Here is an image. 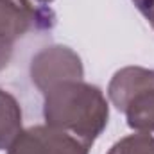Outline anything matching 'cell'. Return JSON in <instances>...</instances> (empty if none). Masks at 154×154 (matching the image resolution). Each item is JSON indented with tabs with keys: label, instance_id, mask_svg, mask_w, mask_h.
Masks as SVG:
<instances>
[{
	"label": "cell",
	"instance_id": "cell-1",
	"mask_svg": "<svg viewBox=\"0 0 154 154\" xmlns=\"http://www.w3.org/2000/svg\"><path fill=\"white\" fill-rule=\"evenodd\" d=\"M43 95V118L47 125L70 133L93 145L108 125L109 108L100 88L84 75L57 79L39 90Z\"/></svg>",
	"mask_w": 154,
	"mask_h": 154
},
{
	"label": "cell",
	"instance_id": "cell-9",
	"mask_svg": "<svg viewBox=\"0 0 154 154\" xmlns=\"http://www.w3.org/2000/svg\"><path fill=\"white\" fill-rule=\"evenodd\" d=\"M38 2H43V4H50L52 0H38Z\"/></svg>",
	"mask_w": 154,
	"mask_h": 154
},
{
	"label": "cell",
	"instance_id": "cell-6",
	"mask_svg": "<svg viewBox=\"0 0 154 154\" xmlns=\"http://www.w3.org/2000/svg\"><path fill=\"white\" fill-rule=\"evenodd\" d=\"M22 131V108L18 100L0 88V151H7Z\"/></svg>",
	"mask_w": 154,
	"mask_h": 154
},
{
	"label": "cell",
	"instance_id": "cell-7",
	"mask_svg": "<svg viewBox=\"0 0 154 154\" xmlns=\"http://www.w3.org/2000/svg\"><path fill=\"white\" fill-rule=\"evenodd\" d=\"M108 154H154V134L136 133L118 140Z\"/></svg>",
	"mask_w": 154,
	"mask_h": 154
},
{
	"label": "cell",
	"instance_id": "cell-8",
	"mask_svg": "<svg viewBox=\"0 0 154 154\" xmlns=\"http://www.w3.org/2000/svg\"><path fill=\"white\" fill-rule=\"evenodd\" d=\"M133 4L154 29V0H133Z\"/></svg>",
	"mask_w": 154,
	"mask_h": 154
},
{
	"label": "cell",
	"instance_id": "cell-2",
	"mask_svg": "<svg viewBox=\"0 0 154 154\" xmlns=\"http://www.w3.org/2000/svg\"><path fill=\"white\" fill-rule=\"evenodd\" d=\"M108 97L125 116L131 129L154 133V70L143 66H124L116 70L109 84Z\"/></svg>",
	"mask_w": 154,
	"mask_h": 154
},
{
	"label": "cell",
	"instance_id": "cell-4",
	"mask_svg": "<svg viewBox=\"0 0 154 154\" xmlns=\"http://www.w3.org/2000/svg\"><path fill=\"white\" fill-rule=\"evenodd\" d=\"M90 147L74 134L45 124L22 131L7 154H88Z\"/></svg>",
	"mask_w": 154,
	"mask_h": 154
},
{
	"label": "cell",
	"instance_id": "cell-5",
	"mask_svg": "<svg viewBox=\"0 0 154 154\" xmlns=\"http://www.w3.org/2000/svg\"><path fill=\"white\" fill-rule=\"evenodd\" d=\"M70 75H84L82 61L70 47L52 45L32 57L31 61V79L34 86L41 90L47 84Z\"/></svg>",
	"mask_w": 154,
	"mask_h": 154
},
{
	"label": "cell",
	"instance_id": "cell-3",
	"mask_svg": "<svg viewBox=\"0 0 154 154\" xmlns=\"http://www.w3.org/2000/svg\"><path fill=\"white\" fill-rule=\"evenodd\" d=\"M54 25L56 14L48 7L34 5L31 0H0V70L9 65L23 36Z\"/></svg>",
	"mask_w": 154,
	"mask_h": 154
}]
</instances>
